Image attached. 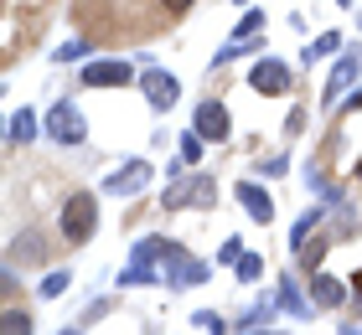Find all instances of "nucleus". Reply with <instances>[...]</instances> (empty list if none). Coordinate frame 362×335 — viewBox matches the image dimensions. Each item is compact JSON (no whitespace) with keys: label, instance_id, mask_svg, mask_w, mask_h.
Segmentation results:
<instances>
[{"label":"nucleus","instance_id":"7ed1b4c3","mask_svg":"<svg viewBox=\"0 0 362 335\" xmlns=\"http://www.w3.org/2000/svg\"><path fill=\"white\" fill-rule=\"evenodd\" d=\"M212 201V181L207 176H192V181H181V186L166 191V207H207Z\"/></svg>","mask_w":362,"mask_h":335},{"label":"nucleus","instance_id":"20e7f679","mask_svg":"<svg viewBox=\"0 0 362 335\" xmlns=\"http://www.w3.org/2000/svg\"><path fill=\"white\" fill-rule=\"evenodd\" d=\"M83 83L88 88H119V83H129V62H93V67H83Z\"/></svg>","mask_w":362,"mask_h":335},{"label":"nucleus","instance_id":"dca6fc26","mask_svg":"<svg viewBox=\"0 0 362 335\" xmlns=\"http://www.w3.org/2000/svg\"><path fill=\"white\" fill-rule=\"evenodd\" d=\"M181 155H187V160L202 155V134H187V140H181Z\"/></svg>","mask_w":362,"mask_h":335},{"label":"nucleus","instance_id":"4be33fe9","mask_svg":"<svg viewBox=\"0 0 362 335\" xmlns=\"http://www.w3.org/2000/svg\"><path fill=\"white\" fill-rule=\"evenodd\" d=\"M357 176H362V165H357Z\"/></svg>","mask_w":362,"mask_h":335},{"label":"nucleus","instance_id":"ddd939ff","mask_svg":"<svg viewBox=\"0 0 362 335\" xmlns=\"http://www.w3.org/2000/svg\"><path fill=\"white\" fill-rule=\"evenodd\" d=\"M26 330H31L26 310H16V305H11V310H6V335H26Z\"/></svg>","mask_w":362,"mask_h":335},{"label":"nucleus","instance_id":"9b49d317","mask_svg":"<svg viewBox=\"0 0 362 335\" xmlns=\"http://www.w3.org/2000/svg\"><path fill=\"white\" fill-rule=\"evenodd\" d=\"M352 73H357V62H341L337 73H332V83H326V98H337L341 88H347V83H352Z\"/></svg>","mask_w":362,"mask_h":335},{"label":"nucleus","instance_id":"423d86ee","mask_svg":"<svg viewBox=\"0 0 362 335\" xmlns=\"http://www.w3.org/2000/svg\"><path fill=\"white\" fill-rule=\"evenodd\" d=\"M197 134H202V140H228V109L223 104H202L197 109Z\"/></svg>","mask_w":362,"mask_h":335},{"label":"nucleus","instance_id":"aec40b11","mask_svg":"<svg viewBox=\"0 0 362 335\" xmlns=\"http://www.w3.org/2000/svg\"><path fill=\"white\" fill-rule=\"evenodd\" d=\"M357 299H362V274H357Z\"/></svg>","mask_w":362,"mask_h":335},{"label":"nucleus","instance_id":"f03ea898","mask_svg":"<svg viewBox=\"0 0 362 335\" xmlns=\"http://www.w3.org/2000/svg\"><path fill=\"white\" fill-rule=\"evenodd\" d=\"M47 134L62 145H73V140H83V114H78L73 104H57L52 109V119H47Z\"/></svg>","mask_w":362,"mask_h":335},{"label":"nucleus","instance_id":"6ab92c4d","mask_svg":"<svg viewBox=\"0 0 362 335\" xmlns=\"http://www.w3.org/2000/svg\"><path fill=\"white\" fill-rule=\"evenodd\" d=\"M166 6H171V11H187V6H192V0H166Z\"/></svg>","mask_w":362,"mask_h":335},{"label":"nucleus","instance_id":"2eb2a0df","mask_svg":"<svg viewBox=\"0 0 362 335\" xmlns=\"http://www.w3.org/2000/svg\"><path fill=\"white\" fill-rule=\"evenodd\" d=\"M279 305H285V310H295V315H305V299L295 294V284H285V294H279Z\"/></svg>","mask_w":362,"mask_h":335},{"label":"nucleus","instance_id":"4468645a","mask_svg":"<svg viewBox=\"0 0 362 335\" xmlns=\"http://www.w3.org/2000/svg\"><path fill=\"white\" fill-rule=\"evenodd\" d=\"M259 26H264V16H259V11H254V16H243V26H238V37H233V42H243V37H259Z\"/></svg>","mask_w":362,"mask_h":335},{"label":"nucleus","instance_id":"0eeeda50","mask_svg":"<svg viewBox=\"0 0 362 335\" xmlns=\"http://www.w3.org/2000/svg\"><path fill=\"white\" fill-rule=\"evenodd\" d=\"M145 98L166 114V109L176 104V78H171V73H145Z\"/></svg>","mask_w":362,"mask_h":335},{"label":"nucleus","instance_id":"1a4fd4ad","mask_svg":"<svg viewBox=\"0 0 362 335\" xmlns=\"http://www.w3.org/2000/svg\"><path fill=\"white\" fill-rule=\"evenodd\" d=\"M238 201H243V207H249V217H254V222H269V217H274L269 196L259 191V186H238Z\"/></svg>","mask_w":362,"mask_h":335},{"label":"nucleus","instance_id":"a211bd4d","mask_svg":"<svg viewBox=\"0 0 362 335\" xmlns=\"http://www.w3.org/2000/svg\"><path fill=\"white\" fill-rule=\"evenodd\" d=\"M62 289H68V279H62V274H52V279L42 284V294H62Z\"/></svg>","mask_w":362,"mask_h":335},{"label":"nucleus","instance_id":"412c9836","mask_svg":"<svg viewBox=\"0 0 362 335\" xmlns=\"http://www.w3.org/2000/svg\"><path fill=\"white\" fill-rule=\"evenodd\" d=\"M62 335H78V330H62Z\"/></svg>","mask_w":362,"mask_h":335},{"label":"nucleus","instance_id":"f3484780","mask_svg":"<svg viewBox=\"0 0 362 335\" xmlns=\"http://www.w3.org/2000/svg\"><path fill=\"white\" fill-rule=\"evenodd\" d=\"M238 279H259V258H238Z\"/></svg>","mask_w":362,"mask_h":335},{"label":"nucleus","instance_id":"9d476101","mask_svg":"<svg viewBox=\"0 0 362 335\" xmlns=\"http://www.w3.org/2000/svg\"><path fill=\"white\" fill-rule=\"evenodd\" d=\"M310 289H316V305H321V310H337V305H341V284H337L332 274H316V279H310Z\"/></svg>","mask_w":362,"mask_h":335},{"label":"nucleus","instance_id":"39448f33","mask_svg":"<svg viewBox=\"0 0 362 335\" xmlns=\"http://www.w3.org/2000/svg\"><path fill=\"white\" fill-rule=\"evenodd\" d=\"M249 83H254L259 93H285V88H290V67L269 57V62H259L254 73H249Z\"/></svg>","mask_w":362,"mask_h":335},{"label":"nucleus","instance_id":"f257e3e1","mask_svg":"<svg viewBox=\"0 0 362 335\" xmlns=\"http://www.w3.org/2000/svg\"><path fill=\"white\" fill-rule=\"evenodd\" d=\"M93 222H98L93 196H73L68 212H62V238H68V243H88L93 238Z\"/></svg>","mask_w":362,"mask_h":335},{"label":"nucleus","instance_id":"f8f14e48","mask_svg":"<svg viewBox=\"0 0 362 335\" xmlns=\"http://www.w3.org/2000/svg\"><path fill=\"white\" fill-rule=\"evenodd\" d=\"M31 134H37V114H31V109H21V114H16V129H11V140H31Z\"/></svg>","mask_w":362,"mask_h":335},{"label":"nucleus","instance_id":"6e6552de","mask_svg":"<svg viewBox=\"0 0 362 335\" xmlns=\"http://www.w3.org/2000/svg\"><path fill=\"white\" fill-rule=\"evenodd\" d=\"M145 181H151V165H140V160H135L129 171H114V176H109V191H140Z\"/></svg>","mask_w":362,"mask_h":335}]
</instances>
